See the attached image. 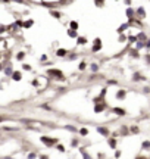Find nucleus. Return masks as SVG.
I'll return each mask as SVG.
<instances>
[{
  "instance_id": "nucleus-5",
  "label": "nucleus",
  "mask_w": 150,
  "mask_h": 159,
  "mask_svg": "<svg viewBox=\"0 0 150 159\" xmlns=\"http://www.w3.org/2000/svg\"><path fill=\"white\" fill-rule=\"evenodd\" d=\"M91 69L93 71H97V65H91Z\"/></svg>"
},
{
  "instance_id": "nucleus-4",
  "label": "nucleus",
  "mask_w": 150,
  "mask_h": 159,
  "mask_svg": "<svg viewBox=\"0 0 150 159\" xmlns=\"http://www.w3.org/2000/svg\"><path fill=\"white\" fill-rule=\"evenodd\" d=\"M125 96V91H119V94H118V97H124Z\"/></svg>"
},
{
  "instance_id": "nucleus-2",
  "label": "nucleus",
  "mask_w": 150,
  "mask_h": 159,
  "mask_svg": "<svg viewBox=\"0 0 150 159\" xmlns=\"http://www.w3.org/2000/svg\"><path fill=\"white\" fill-rule=\"evenodd\" d=\"M99 49H100V40L96 41V47H94V50H99Z\"/></svg>"
},
{
  "instance_id": "nucleus-1",
  "label": "nucleus",
  "mask_w": 150,
  "mask_h": 159,
  "mask_svg": "<svg viewBox=\"0 0 150 159\" xmlns=\"http://www.w3.org/2000/svg\"><path fill=\"white\" fill-rule=\"evenodd\" d=\"M43 142L44 143H47V144H52V139H46V137H43Z\"/></svg>"
},
{
  "instance_id": "nucleus-3",
  "label": "nucleus",
  "mask_w": 150,
  "mask_h": 159,
  "mask_svg": "<svg viewBox=\"0 0 150 159\" xmlns=\"http://www.w3.org/2000/svg\"><path fill=\"white\" fill-rule=\"evenodd\" d=\"M99 131H100L102 134H108V130H103V128H99Z\"/></svg>"
}]
</instances>
